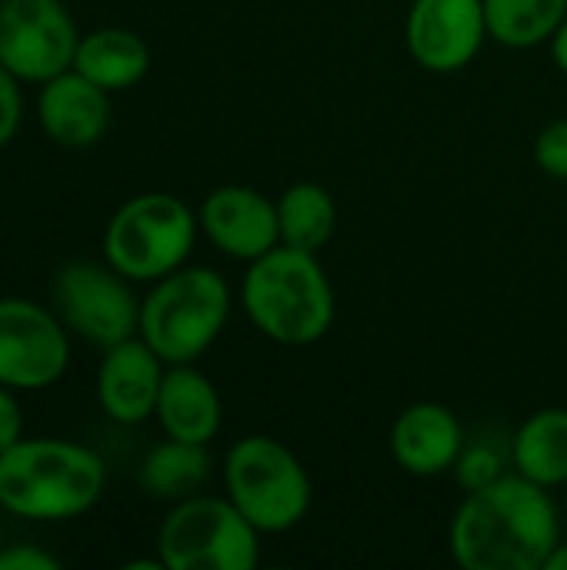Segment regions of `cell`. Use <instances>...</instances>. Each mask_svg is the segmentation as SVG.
Instances as JSON below:
<instances>
[{
    "label": "cell",
    "mask_w": 567,
    "mask_h": 570,
    "mask_svg": "<svg viewBox=\"0 0 567 570\" xmlns=\"http://www.w3.org/2000/svg\"><path fill=\"white\" fill-rule=\"evenodd\" d=\"M448 544L465 570H545L561 544V518L548 488L515 471L465 494Z\"/></svg>",
    "instance_id": "obj_1"
},
{
    "label": "cell",
    "mask_w": 567,
    "mask_h": 570,
    "mask_svg": "<svg viewBox=\"0 0 567 570\" xmlns=\"http://www.w3.org/2000/svg\"><path fill=\"white\" fill-rule=\"evenodd\" d=\"M97 451L63 438H20L0 454V508L23 521H70L104 494Z\"/></svg>",
    "instance_id": "obj_2"
},
{
    "label": "cell",
    "mask_w": 567,
    "mask_h": 570,
    "mask_svg": "<svg viewBox=\"0 0 567 570\" xmlns=\"http://www.w3.org/2000/svg\"><path fill=\"white\" fill-rule=\"evenodd\" d=\"M241 297L251 324L284 347L317 344L338 314L334 287L317 254L287 244L247 264Z\"/></svg>",
    "instance_id": "obj_3"
},
{
    "label": "cell",
    "mask_w": 567,
    "mask_h": 570,
    "mask_svg": "<svg viewBox=\"0 0 567 570\" xmlns=\"http://www.w3.org/2000/svg\"><path fill=\"white\" fill-rule=\"evenodd\" d=\"M231 317V287L211 267H177L140 301V337L164 364H194Z\"/></svg>",
    "instance_id": "obj_4"
},
{
    "label": "cell",
    "mask_w": 567,
    "mask_h": 570,
    "mask_svg": "<svg viewBox=\"0 0 567 570\" xmlns=\"http://www.w3.org/2000/svg\"><path fill=\"white\" fill-rule=\"evenodd\" d=\"M224 488L234 508L261 531L284 534L311 511V478L301 458L267 434L241 438L224 458Z\"/></svg>",
    "instance_id": "obj_5"
},
{
    "label": "cell",
    "mask_w": 567,
    "mask_h": 570,
    "mask_svg": "<svg viewBox=\"0 0 567 570\" xmlns=\"http://www.w3.org/2000/svg\"><path fill=\"white\" fill-rule=\"evenodd\" d=\"M197 214L174 194L150 190L124 200L104 230V257L127 281H160L187 264L197 240Z\"/></svg>",
    "instance_id": "obj_6"
},
{
    "label": "cell",
    "mask_w": 567,
    "mask_h": 570,
    "mask_svg": "<svg viewBox=\"0 0 567 570\" xmlns=\"http://www.w3.org/2000/svg\"><path fill=\"white\" fill-rule=\"evenodd\" d=\"M157 558L167 570H254L261 564V531L231 498L194 494L164 518Z\"/></svg>",
    "instance_id": "obj_7"
},
{
    "label": "cell",
    "mask_w": 567,
    "mask_h": 570,
    "mask_svg": "<svg viewBox=\"0 0 567 570\" xmlns=\"http://www.w3.org/2000/svg\"><path fill=\"white\" fill-rule=\"evenodd\" d=\"M53 304L70 334L104 351L140 331V301L110 264H63L53 277Z\"/></svg>",
    "instance_id": "obj_8"
},
{
    "label": "cell",
    "mask_w": 567,
    "mask_h": 570,
    "mask_svg": "<svg viewBox=\"0 0 567 570\" xmlns=\"http://www.w3.org/2000/svg\"><path fill=\"white\" fill-rule=\"evenodd\" d=\"M77 43V23L60 0H0V63L20 83L70 70Z\"/></svg>",
    "instance_id": "obj_9"
},
{
    "label": "cell",
    "mask_w": 567,
    "mask_h": 570,
    "mask_svg": "<svg viewBox=\"0 0 567 570\" xmlns=\"http://www.w3.org/2000/svg\"><path fill=\"white\" fill-rule=\"evenodd\" d=\"M67 367L70 337L63 321L27 297H0V384L10 391H43Z\"/></svg>",
    "instance_id": "obj_10"
},
{
    "label": "cell",
    "mask_w": 567,
    "mask_h": 570,
    "mask_svg": "<svg viewBox=\"0 0 567 570\" xmlns=\"http://www.w3.org/2000/svg\"><path fill=\"white\" fill-rule=\"evenodd\" d=\"M404 40L418 67L431 73H458L488 40L485 0H414Z\"/></svg>",
    "instance_id": "obj_11"
},
{
    "label": "cell",
    "mask_w": 567,
    "mask_h": 570,
    "mask_svg": "<svg viewBox=\"0 0 567 570\" xmlns=\"http://www.w3.org/2000/svg\"><path fill=\"white\" fill-rule=\"evenodd\" d=\"M197 220L207 240L234 261L251 264L281 244L277 200L244 184H224L211 190L197 210Z\"/></svg>",
    "instance_id": "obj_12"
},
{
    "label": "cell",
    "mask_w": 567,
    "mask_h": 570,
    "mask_svg": "<svg viewBox=\"0 0 567 570\" xmlns=\"http://www.w3.org/2000/svg\"><path fill=\"white\" fill-rule=\"evenodd\" d=\"M167 364L137 334L104 351L97 367V401L117 424H140L154 417Z\"/></svg>",
    "instance_id": "obj_13"
},
{
    "label": "cell",
    "mask_w": 567,
    "mask_h": 570,
    "mask_svg": "<svg viewBox=\"0 0 567 570\" xmlns=\"http://www.w3.org/2000/svg\"><path fill=\"white\" fill-rule=\"evenodd\" d=\"M391 458L414 478H438L454 471L468 438L458 414L438 401H418L391 424Z\"/></svg>",
    "instance_id": "obj_14"
},
{
    "label": "cell",
    "mask_w": 567,
    "mask_h": 570,
    "mask_svg": "<svg viewBox=\"0 0 567 570\" xmlns=\"http://www.w3.org/2000/svg\"><path fill=\"white\" fill-rule=\"evenodd\" d=\"M37 117L53 144L67 150H87L110 127V94L70 67L40 83Z\"/></svg>",
    "instance_id": "obj_15"
},
{
    "label": "cell",
    "mask_w": 567,
    "mask_h": 570,
    "mask_svg": "<svg viewBox=\"0 0 567 570\" xmlns=\"http://www.w3.org/2000/svg\"><path fill=\"white\" fill-rule=\"evenodd\" d=\"M154 417L167 438L211 444L221 431L224 407L207 374H201L194 364H167Z\"/></svg>",
    "instance_id": "obj_16"
},
{
    "label": "cell",
    "mask_w": 567,
    "mask_h": 570,
    "mask_svg": "<svg viewBox=\"0 0 567 570\" xmlns=\"http://www.w3.org/2000/svg\"><path fill=\"white\" fill-rule=\"evenodd\" d=\"M74 70L104 87L107 94L140 83L150 70V47L140 33L124 27H100L80 37Z\"/></svg>",
    "instance_id": "obj_17"
},
{
    "label": "cell",
    "mask_w": 567,
    "mask_h": 570,
    "mask_svg": "<svg viewBox=\"0 0 567 570\" xmlns=\"http://www.w3.org/2000/svg\"><path fill=\"white\" fill-rule=\"evenodd\" d=\"M515 471L541 488L567 484V411L545 407L531 414L511 438Z\"/></svg>",
    "instance_id": "obj_18"
},
{
    "label": "cell",
    "mask_w": 567,
    "mask_h": 570,
    "mask_svg": "<svg viewBox=\"0 0 567 570\" xmlns=\"http://www.w3.org/2000/svg\"><path fill=\"white\" fill-rule=\"evenodd\" d=\"M214 471V461L207 454V444H190V441H177V438H167L164 444H157L140 471H137V481H140V491L154 501H187L194 498L207 478Z\"/></svg>",
    "instance_id": "obj_19"
},
{
    "label": "cell",
    "mask_w": 567,
    "mask_h": 570,
    "mask_svg": "<svg viewBox=\"0 0 567 570\" xmlns=\"http://www.w3.org/2000/svg\"><path fill=\"white\" fill-rule=\"evenodd\" d=\"M277 224H281V244L317 254L338 227V207L328 187L314 180L291 184L277 197Z\"/></svg>",
    "instance_id": "obj_20"
},
{
    "label": "cell",
    "mask_w": 567,
    "mask_h": 570,
    "mask_svg": "<svg viewBox=\"0 0 567 570\" xmlns=\"http://www.w3.org/2000/svg\"><path fill=\"white\" fill-rule=\"evenodd\" d=\"M567 17V0H485L488 37L511 50L548 43Z\"/></svg>",
    "instance_id": "obj_21"
},
{
    "label": "cell",
    "mask_w": 567,
    "mask_h": 570,
    "mask_svg": "<svg viewBox=\"0 0 567 570\" xmlns=\"http://www.w3.org/2000/svg\"><path fill=\"white\" fill-rule=\"evenodd\" d=\"M458 484L468 491H481L488 484H495L498 478H505V458L491 448V444H465L458 464H454Z\"/></svg>",
    "instance_id": "obj_22"
},
{
    "label": "cell",
    "mask_w": 567,
    "mask_h": 570,
    "mask_svg": "<svg viewBox=\"0 0 567 570\" xmlns=\"http://www.w3.org/2000/svg\"><path fill=\"white\" fill-rule=\"evenodd\" d=\"M535 160L548 177L567 184V117H558L541 127L535 140Z\"/></svg>",
    "instance_id": "obj_23"
},
{
    "label": "cell",
    "mask_w": 567,
    "mask_h": 570,
    "mask_svg": "<svg viewBox=\"0 0 567 570\" xmlns=\"http://www.w3.org/2000/svg\"><path fill=\"white\" fill-rule=\"evenodd\" d=\"M23 117V97H20V80L0 63V150L17 137Z\"/></svg>",
    "instance_id": "obj_24"
},
{
    "label": "cell",
    "mask_w": 567,
    "mask_h": 570,
    "mask_svg": "<svg viewBox=\"0 0 567 570\" xmlns=\"http://www.w3.org/2000/svg\"><path fill=\"white\" fill-rule=\"evenodd\" d=\"M60 561L37 544H10L0 548V570H57Z\"/></svg>",
    "instance_id": "obj_25"
},
{
    "label": "cell",
    "mask_w": 567,
    "mask_h": 570,
    "mask_svg": "<svg viewBox=\"0 0 567 570\" xmlns=\"http://www.w3.org/2000/svg\"><path fill=\"white\" fill-rule=\"evenodd\" d=\"M13 394L17 391L0 384V454L23 438V414H20V404Z\"/></svg>",
    "instance_id": "obj_26"
},
{
    "label": "cell",
    "mask_w": 567,
    "mask_h": 570,
    "mask_svg": "<svg viewBox=\"0 0 567 570\" xmlns=\"http://www.w3.org/2000/svg\"><path fill=\"white\" fill-rule=\"evenodd\" d=\"M551 43V60H555V67L567 73V17L561 20V27L555 30V37L548 40Z\"/></svg>",
    "instance_id": "obj_27"
},
{
    "label": "cell",
    "mask_w": 567,
    "mask_h": 570,
    "mask_svg": "<svg viewBox=\"0 0 567 570\" xmlns=\"http://www.w3.org/2000/svg\"><path fill=\"white\" fill-rule=\"evenodd\" d=\"M545 570H567V541H561V544L555 548V554L548 558V568Z\"/></svg>",
    "instance_id": "obj_28"
},
{
    "label": "cell",
    "mask_w": 567,
    "mask_h": 570,
    "mask_svg": "<svg viewBox=\"0 0 567 570\" xmlns=\"http://www.w3.org/2000/svg\"><path fill=\"white\" fill-rule=\"evenodd\" d=\"M0 548H3V524H0Z\"/></svg>",
    "instance_id": "obj_29"
}]
</instances>
